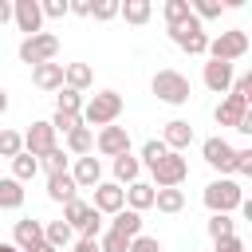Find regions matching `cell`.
Listing matches in <instances>:
<instances>
[{
  "label": "cell",
  "mask_w": 252,
  "mask_h": 252,
  "mask_svg": "<svg viewBox=\"0 0 252 252\" xmlns=\"http://www.w3.org/2000/svg\"><path fill=\"white\" fill-rule=\"evenodd\" d=\"M55 55H59V35H51V32L24 35V43H20V63H28V67L55 63Z\"/></svg>",
  "instance_id": "obj_5"
},
{
  "label": "cell",
  "mask_w": 252,
  "mask_h": 252,
  "mask_svg": "<svg viewBox=\"0 0 252 252\" xmlns=\"http://www.w3.org/2000/svg\"><path fill=\"white\" fill-rule=\"evenodd\" d=\"M138 173H142V161H138L134 154L114 158V185H134V181H138Z\"/></svg>",
  "instance_id": "obj_24"
},
{
  "label": "cell",
  "mask_w": 252,
  "mask_h": 252,
  "mask_svg": "<svg viewBox=\"0 0 252 252\" xmlns=\"http://www.w3.org/2000/svg\"><path fill=\"white\" fill-rule=\"evenodd\" d=\"M165 154H169V150H165V142H161V138H150V142L142 146V158H138V161H142V165H158Z\"/></svg>",
  "instance_id": "obj_34"
},
{
  "label": "cell",
  "mask_w": 252,
  "mask_h": 252,
  "mask_svg": "<svg viewBox=\"0 0 252 252\" xmlns=\"http://www.w3.org/2000/svg\"><path fill=\"white\" fill-rule=\"evenodd\" d=\"M39 12H43V16H51V20H63V16L71 12V0H43V4H39Z\"/></svg>",
  "instance_id": "obj_41"
},
{
  "label": "cell",
  "mask_w": 252,
  "mask_h": 252,
  "mask_svg": "<svg viewBox=\"0 0 252 252\" xmlns=\"http://www.w3.org/2000/svg\"><path fill=\"white\" fill-rule=\"evenodd\" d=\"M91 83H94V71H91L87 63H67V67H63V87H67V91H79V94H83Z\"/></svg>",
  "instance_id": "obj_21"
},
{
  "label": "cell",
  "mask_w": 252,
  "mask_h": 252,
  "mask_svg": "<svg viewBox=\"0 0 252 252\" xmlns=\"http://www.w3.org/2000/svg\"><path fill=\"white\" fill-rule=\"evenodd\" d=\"M126 252H161V244H158V236H134Z\"/></svg>",
  "instance_id": "obj_43"
},
{
  "label": "cell",
  "mask_w": 252,
  "mask_h": 252,
  "mask_svg": "<svg viewBox=\"0 0 252 252\" xmlns=\"http://www.w3.org/2000/svg\"><path fill=\"white\" fill-rule=\"evenodd\" d=\"M12 20L20 32L28 35H39L43 32V12H39V0H12Z\"/></svg>",
  "instance_id": "obj_11"
},
{
  "label": "cell",
  "mask_w": 252,
  "mask_h": 252,
  "mask_svg": "<svg viewBox=\"0 0 252 252\" xmlns=\"http://www.w3.org/2000/svg\"><path fill=\"white\" fill-rule=\"evenodd\" d=\"M16 248L20 252H32L35 244H43V224L39 220H32V217H24V220H16Z\"/></svg>",
  "instance_id": "obj_17"
},
{
  "label": "cell",
  "mask_w": 252,
  "mask_h": 252,
  "mask_svg": "<svg viewBox=\"0 0 252 252\" xmlns=\"http://www.w3.org/2000/svg\"><path fill=\"white\" fill-rule=\"evenodd\" d=\"M161 142H165V150L181 154V150L193 142V126H189L185 118H169V122H165V130H161Z\"/></svg>",
  "instance_id": "obj_16"
},
{
  "label": "cell",
  "mask_w": 252,
  "mask_h": 252,
  "mask_svg": "<svg viewBox=\"0 0 252 252\" xmlns=\"http://www.w3.org/2000/svg\"><path fill=\"white\" fill-rule=\"evenodd\" d=\"M150 177H154V181H150L154 189H177V185L189 177V161H185L181 154H173V150H169L158 165H150Z\"/></svg>",
  "instance_id": "obj_7"
},
{
  "label": "cell",
  "mask_w": 252,
  "mask_h": 252,
  "mask_svg": "<svg viewBox=\"0 0 252 252\" xmlns=\"http://www.w3.org/2000/svg\"><path fill=\"white\" fill-rule=\"evenodd\" d=\"M232 173H240V177H252V146L236 150V158H232Z\"/></svg>",
  "instance_id": "obj_40"
},
{
  "label": "cell",
  "mask_w": 252,
  "mask_h": 252,
  "mask_svg": "<svg viewBox=\"0 0 252 252\" xmlns=\"http://www.w3.org/2000/svg\"><path fill=\"white\" fill-rule=\"evenodd\" d=\"M91 209H94L98 217H102V213H110V217L122 213V209H126V193H122V185H114V181H98V185H94V205H91Z\"/></svg>",
  "instance_id": "obj_12"
},
{
  "label": "cell",
  "mask_w": 252,
  "mask_h": 252,
  "mask_svg": "<svg viewBox=\"0 0 252 252\" xmlns=\"http://www.w3.org/2000/svg\"><path fill=\"white\" fill-rule=\"evenodd\" d=\"M24 205V185L16 177H0V209H20Z\"/></svg>",
  "instance_id": "obj_28"
},
{
  "label": "cell",
  "mask_w": 252,
  "mask_h": 252,
  "mask_svg": "<svg viewBox=\"0 0 252 252\" xmlns=\"http://www.w3.org/2000/svg\"><path fill=\"white\" fill-rule=\"evenodd\" d=\"M150 91H154L161 102H169V106H181V102H189V94H193L189 79H185L181 71H169V67L150 79Z\"/></svg>",
  "instance_id": "obj_4"
},
{
  "label": "cell",
  "mask_w": 252,
  "mask_h": 252,
  "mask_svg": "<svg viewBox=\"0 0 252 252\" xmlns=\"http://www.w3.org/2000/svg\"><path fill=\"white\" fill-rule=\"evenodd\" d=\"M35 173H39V158H32V154H16V158H12V177H16L20 185L32 181Z\"/></svg>",
  "instance_id": "obj_29"
},
{
  "label": "cell",
  "mask_w": 252,
  "mask_h": 252,
  "mask_svg": "<svg viewBox=\"0 0 252 252\" xmlns=\"http://www.w3.org/2000/svg\"><path fill=\"white\" fill-rule=\"evenodd\" d=\"M71 181H75L79 189H94V185L102 181V161H98L94 154H87V158H75V169H71Z\"/></svg>",
  "instance_id": "obj_14"
},
{
  "label": "cell",
  "mask_w": 252,
  "mask_h": 252,
  "mask_svg": "<svg viewBox=\"0 0 252 252\" xmlns=\"http://www.w3.org/2000/svg\"><path fill=\"white\" fill-rule=\"evenodd\" d=\"M4 110H8V91L0 87V114H4Z\"/></svg>",
  "instance_id": "obj_50"
},
{
  "label": "cell",
  "mask_w": 252,
  "mask_h": 252,
  "mask_svg": "<svg viewBox=\"0 0 252 252\" xmlns=\"http://www.w3.org/2000/svg\"><path fill=\"white\" fill-rule=\"evenodd\" d=\"M12 20V0H0V28Z\"/></svg>",
  "instance_id": "obj_48"
},
{
  "label": "cell",
  "mask_w": 252,
  "mask_h": 252,
  "mask_svg": "<svg viewBox=\"0 0 252 252\" xmlns=\"http://www.w3.org/2000/svg\"><path fill=\"white\" fill-rule=\"evenodd\" d=\"M209 236H213V244L224 240V236H236V220H232L228 213H213V217H209Z\"/></svg>",
  "instance_id": "obj_31"
},
{
  "label": "cell",
  "mask_w": 252,
  "mask_h": 252,
  "mask_svg": "<svg viewBox=\"0 0 252 252\" xmlns=\"http://www.w3.org/2000/svg\"><path fill=\"white\" fill-rule=\"evenodd\" d=\"M236 130H240V134H252V110L240 118V126H236Z\"/></svg>",
  "instance_id": "obj_49"
},
{
  "label": "cell",
  "mask_w": 252,
  "mask_h": 252,
  "mask_svg": "<svg viewBox=\"0 0 252 252\" xmlns=\"http://www.w3.org/2000/svg\"><path fill=\"white\" fill-rule=\"evenodd\" d=\"M20 138H24V154H32V158H43L47 150H55V130H51V122H32Z\"/></svg>",
  "instance_id": "obj_9"
},
{
  "label": "cell",
  "mask_w": 252,
  "mask_h": 252,
  "mask_svg": "<svg viewBox=\"0 0 252 252\" xmlns=\"http://www.w3.org/2000/svg\"><path fill=\"white\" fill-rule=\"evenodd\" d=\"M150 12H154L150 0H126V4H118V16H122L126 24H146Z\"/></svg>",
  "instance_id": "obj_27"
},
{
  "label": "cell",
  "mask_w": 252,
  "mask_h": 252,
  "mask_svg": "<svg viewBox=\"0 0 252 252\" xmlns=\"http://www.w3.org/2000/svg\"><path fill=\"white\" fill-rule=\"evenodd\" d=\"M248 110H252V106H248L244 98H236V94H224V98L217 102L213 118H217V126H228V130H236V126H240V118H244Z\"/></svg>",
  "instance_id": "obj_13"
},
{
  "label": "cell",
  "mask_w": 252,
  "mask_h": 252,
  "mask_svg": "<svg viewBox=\"0 0 252 252\" xmlns=\"http://www.w3.org/2000/svg\"><path fill=\"white\" fill-rule=\"evenodd\" d=\"M248 32L244 28H228V32H220L217 39H209V47H205V55L209 59H217V63H236V59H244L248 55Z\"/></svg>",
  "instance_id": "obj_2"
},
{
  "label": "cell",
  "mask_w": 252,
  "mask_h": 252,
  "mask_svg": "<svg viewBox=\"0 0 252 252\" xmlns=\"http://www.w3.org/2000/svg\"><path fill=\"white\" fill-rule=\"evenodd\" d=\"M240 201H244V189H240L236 177H217V181L205 185V205H209V213H228V217H232V209H240Z\"/></svg>",
  "instance_id": "obj_3"
},
{
  "label": "cell",
  "mask_w": 252,
  "mask_h": 252,
  "mask_svg": "<svg viewBox=\"0 0 252 252\" xmlns=\"http://www.w3.org/2000/svg\"><path fill=\"white\" fill-rule=\"evenodd\" d=\"M39 165H43L47 173H67V154L55 146V150H47V154L39 158Z\"/></svg>",
  "instance_id": "obj_37"
},
{
  "label": "cell",
  "mask_w": 252,
  "mask_h": 252,
  "mask_svg": "<svg viewBox=\"0 0 252 252\" xmlns=\"http://www.w3.org/2000/svg\"><path fill=\"white\" fill-rule=\"evenodd\" d=\"M169 32V39L185 51V55H205V47H209V35H205V24L197 20V16H189L185 24H173V28H165Z\"/></svg>",
  "instance_id": "obj_6"
},
{
  "label": "cell",
  "mask_w": 252,
  "mask_h": 252,
  "mask_svg": "<svg viewBox=\"0 0 252 252\" xmlns=\"http://www.w3.org/2000/svg\"><path fill=\"white\" fill-rule=\"evenodd\" d=\"M67 252H98V240H83V236H79V240H75Z\"/></svg>",
  "instance_id": "obj_46"
},
{
  "label": "cell",
  "mask_w": 252,
  "mask_h": 252,
  "mask_svg": "<svg viewBox=\"0 0 252 252\" xmlns=\"http://www.w3.org/2000/svg\"><path fill=\"white\" fill-rule=\"evenodd\" d=\"M91 146H94V130H91V126H75V130L67 134V150H71L75 158H87Z\"/></svg>",
  "instance_id": "obj_25"
},
{
  "label": "cell",
  "mask_w": 252,
  "mask_h": 252,
  "mask_svg": "<svg viewBox=\"0 0 252 252\" xmlns=\"http://www.w3.org/2000/svg\"><path fill=\"white\" fill-rule=\"evenodd\" d=\"M75 193H79V185L71 181V173H47V197L51 201L67 205V201H75Z\"/></svg>",
  "instance_id": "obj_19"
},
{
  "label": "cell",
  "mask_w": 252,
  "mask_h": 252,
  "mask_svg": "<svg viewBox=\"0 0 252 252\" xmlns=\"http://www.w3.org/2000/svg\"><path fill=\"white\" fill-rule=\"evenodd\" d=\"M201 154H205V161H209L213 169H220V177L232 173V158H236V150L228 146V138H220V134L205 138V142H201Z\"/></svg>",
  "instance_id": "obj_8"
},
{
  "label": "cell",
  "mask_w": 252,
  "mask_h": 252,
  "mask_svg": "<svg viewBox=\"0 0 252 252\" xmlns=\"http://www.w3.org/2000/svg\"><path fill=\"white\" fill-rule=\"evenodd\" d=\"M118 114H122V94L118 91H98V94H91V102H83V126H114L118 122Z\"/></svg>",
  "instance_id": "obj_1"
},
{
  "label": "cell",
  "mask_w": 252,
  "mask_h": 252,
  "mask_svg": "<svg viewBox=\"0 0 252 252\" xmlns=\"http://www.w3.org/2000/svg\"><path fill=\"white\" fill-rule=\"evenodd\" d=\"M59 110H63V114H83V94L59 87Z\"/></svg>",
  "instance_id": "obj_36"
},
{
  "label": "cell",
  "mask_w": 252,
  "mask_h": 252,
  "mask_svg": "<svg viewBox=\"0 0 252 252\" xmlns=\"http://www.w3.org/2000/svg\"><path fill=\"white\" fill-rule=\"evenodd\" d=\"M75 126H83V118H79V114H63V110H55V118H51V130H55V134H59V130H63V134H71Z\"/></svg>",
  "instance_id": "obj_39"
},
{
  "label": "cell",
  "mask_w": 252,
  "mask_h": 252,
  "mask_svg": "<svg viewBox=\"0 0 252 252\" xmlns=\"http://www.w3.org/2000/svg\"><path fill=\"white\" fill-rule=\"evenodd\" d=\"M110 232H118V236H126V240L142 236V213H134V209H122V213H114V220H110Z\"/></svg>",
  "instance_id": "obj_22"
},
{
  "label": "cell",
  "mask_w": 252,
  "mask_h": 252,
  "mask_svg": "<svg viewBox=\"0 0 252 252\" xmlns=\"http://www.w3.org/2000/svg\"><path fill=\"white\" fill-rule=\"evenodd\" d=\"M189 12H193L197 20H220L224 0H193V4H189Z\"/></svg>",
  "instance_id": "obj_33"
},
{
  "label": "cell",
  "mask_w": 252,
  "mask_h": 252,
  "mask_svg": "<svg viewBox=\"0 0 252 252\" xmlns=\"http://www.w3.org/2000/svg\"><path fill=\"white\" fill-rule=\"evenodd\" d=\"M161 16H165V28H173V24H185L193 12H189V0H165Z\"/></svg>",
  "instance_id": "obj_32"
},
{
  "label": "cell",
  "mask_w": 252,
  "mask_h": 252,
  "mask_svg": "<svg viewBox=\"0 0 252 252\" xmlns=\"http://www.w3.org/2000/svg\"><path fill=\"white\" fill-rule=\"evenodd\" d=\"M122 193H126V205H130L134 213L154 209V185H150V181H134V185H126Z\"/></svg>",
  "instance_id": "obj_23"
},
{
  "label": "cell",
  "mask_w": 252,
  "mask_h": 252,
  "mask_svg": "<svg viewBox=\"0 0 252 252\" xmlns=\"http://www.w3.org/2000/svg\"><path fill=\"white\" fill-rule=\"evenodd\" d=\"M154 205L161 213H181L185 209V193L181 189H154Z\"/></svg>",
  "instance_id": "obj_30"
},
{
  "label": "cell",
  "mask_w": 252,
  "mask_h": 252,
  "mask_svg": "<svg viewBox=\"0 0 252 252\" xmlns=\"http://www.w3.org/2000/svg\"><path fill=\"white\" fill-rule=\"evenodd\" d=\"M91 16H94V20H114V16H118V0H98V4H91Z\"/></svg>",
  "instance_id": "obj_42"
},
{
  "label": "cell",
  "mask_w": 252,
  "mask_h": 252,
  "mask_svg": "<svg viewBox=\"0 0 252 252\" xmlns=\"http://www.w3.org/2000/svg\"><path fill=\"white\" fill-rule=\"evenodd\" d=\"M91 217H94V209H91L87 201H79V197L63 205V224H71V228H83V224H87Z\"/></svg>",
  "instance_id": "obj_26"
},
{
  "label": "cell",
  "mask_w": 252,
  "mask_h": 252,
  "mask_svg": "<svg viewBox=\"0 0 252 252\" xmlns=\"http://www.w3.org/2000/svg\"><path fill=\"white\" fill-rule=\"evenodd\" d=\"M71 12L75 16H91V0H71Z\"/></svg>",
  "instance_id": "obj_47"
},
{
  "label": "cell",
  "mask_w": 252,
  "mask_h": 252,
  "mask_svg": "<svg viewBox=\"0 0 252 252\" xmlns=\"http://www.w3.org/2000/svg\"><path fill=\"white\" fill-rule=\"evenodd\" d=\"M24 154V138L16 130H0V158H16Z\"/></svg>",
  "instance_id": "obj_35"
},
{
  "label": "cell",
  "mask_w": 252,
  "mask_h": 252,
  "mask_svg": "<svg viewBox=\"0 0 252 252\" xmlns=\"http://www.w3.org/2000/svg\"><path fill=\"white\" fill-rule=\"evenodd\" d=\"M32 252H55V248H51V244H35Z\"/></svg>",
  "instance_id": "obj_51"
},
{
  "label": "cell",
  "mask_w": 252,
  "mask_h": 252,
  "mask_svg": "<svg viewBox=\"0 0 252 252\" xmlns=\"http://www.w3.org/2000/svg\"><path fill=\"white\" fill-rule=\"evenodd\" d=\"M32 83L39 91H59L63 87V63H39V67H32Z\"/></svg>",
  "instance_id": "obj_18"
},
{
  "label": "cell",
  "mask_w": 252,
  "mask_h": 252,
  "mask_svg": "<svg viewBox=\"0 0 252 252\" xmlns=\"http://www.w3.org/2000/svg\"><path fill=\"white\" fill-rule=\"evenodd\" d=\"M0 252H20V248L16 244H0Z\"/></svg>",
  "instance_id": "obj_52"
},
{
  "label": "cell",
  "mask_w": 252,
  "mask_h": 252,
  "mask_svg": "<svg viewBox=\"0 0 252 252\" xmlns=\"http://www.w3.org/2000/svg\"><path fill=\"white\" fill-rule=\"evenodd\" d=\"M217 252H244V240L240 236H224V240H217Z\"/></svg>",
  "instance_id": "obj_45"
},
{
  "label": "cell",
  "mask_w": 252,
  "mask_h": 252,
  "mask_svg": "<svg viewBox=\"0 0 252 252\" xmlns=\"http://www.w3.org/2000/svg\"><path fill=\"white\" fill-rule=\"evenodd\" d=\"M79 232H83V240H98V232H102V217L94 213V217H91V220H87Z\"/></svg>",
  "instance_id": "obj_44"
},
{
  "label": "cell",
  "mask_w": 252,
  "mask_h": 252,
  "mask_svg": "<svg viewBox=\"0 0 252 252\" xmlns=\"http://www.w3.org/2000/svg\"><path fill=\"white\" fill-rule=\"evenodd\" d=\"M43 244H51L55 252H67L75 244V228L63 220H51V224H43Z\"/></svg>",
  "instance_id": "obj_20"
},
{
  "label": "cell",
  "mask_w": 252,
  "mask_h": 252,
  "mask_svg": "<svg viewBox=\"0 0 252 252\" xmlns=\"http://www.w3.org/2000/svg\"><path fill=\"white\" fill-rule=\"evenodd\" d=\"M126 248H130L126 236H118V232H110V228L98 232V252H126Z\"/></svg>",
  "instance_id": "obj_38"
},
{
  "label": "cell",
  "mask_w": 252,
  "mask_h": 252,
  "mask_svg": "<svg viewBox=\"0 0 252 252\" xmlns=\"http://www.w3.org/2000/svg\"><path fill=\"white\" fill-rule=\"evenodd\" d=\"M94 146L102 158H122V154H130V130L126 126H102Z\"/></svg>",
  "instance_id": "obj_10"
},
{
  "label": "cell",
  "mask_w": 252,
  "mask_h": 252,
  "mask_svg": "<svg viewBox=\"0 0 252 252\" xmlns=\"http://www.w3.org/2000/svg\"><path fill=\"white\" fill-rule=\"evenodd\" d=\"M201 79H205V87H209L213 94H228V87H232L236 75H232V63H217V59H209Z\"/></svg>",
  "instance_id": "obj_15"
}]
</instances>
